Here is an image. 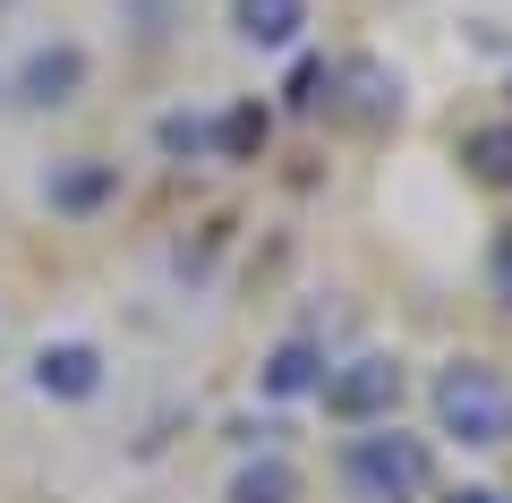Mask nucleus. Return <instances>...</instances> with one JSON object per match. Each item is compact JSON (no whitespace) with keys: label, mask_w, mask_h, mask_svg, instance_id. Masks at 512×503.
<instances>
[{"label":"nucleus","mask_w":512,"mask_h":503,"mask_svg":"<svg viewBox=\"0 0 512 503\" xmlns=\"http://www.w3.org/2000/svg\"><path fill=\"white\" fill-rule=\"evenodd\" d=\"M154 145H163L171 162H205L214 154V120H205V111H163V120H154Z\"/></svg>","instance_id":"f8f14e48"},{"label":"nucleus","mask_w":512,"mask_h":503,"mask_svg":"<svg viewBox=\"0 0 512 503\" xmlns=\"http://www.w3.org/2000/svg\"><path fill=\"white\" fill-rule=\"evenodd\" d=\"M453 503H504V495H487V486H461V495Z\"/></svg>","instance_id":"ddd939ff"},{"label":"nucleus","mask_w":512,"mask_h":503,"mask_svg":"<svg viewBox=\"0 0 512 503\" xmlns=\"http://www.w3.org/2000/svg\"><path fill=\"white\" fill-rule=\"evenodd\" d=\"M342 478L359 486L367 503H419L427 495V478H436V452H427V435H410V427H350V444H342Z\"/></svg>","instance_id":"f257e3e1"},{"label":"nucleus","mask_w":512,"mask_h":503,"mask_svg":"<svg viewBox=\"0 0 512 503\" xmlns=\"http://www.w3.org/2000/svg\"><path fill=\"white\" fill-rule=\"evenodd\" d=\"M265 137H274V111H265V103L214 111V162H256V154H265Z\"/></svg>","instance_id":"9d476101"},{"label":"nucleus","mask_w":512,"mask_h":503,"mask_svg":"<svg viewBox=\"0 0 512 503\" xmlns=\"http://www.w3.org/2000/svg\"><path fill=\"white\" fill-rule=\"evenodd\" d=\"M325 350L308 342V333H291V342H274L265 350V367H256V393L265 401H316V384H325Z\"/></svg>","instance_id":"423d86ee"},{"label":"nucleus","mask_w":512,"mask_h":503,"mask_svg":"<svg viewBox=\"0 0 512 503\" xmlns=\"http://www.w3.org/2000/svg\"><path fill=\"white\" fill-rule=\"evenodd\" d=\"M231 503H299V469L282 452H256L231 469Z\"/></svg>","instance_id":"9b49d317"},{"label":"nucleus","mask_w":512,"mask_h":503,"mask_svg":"<svg viewBox=\"0 0 512 503\" xmlns=\"http://www.w3.org/2000/svg\"><path fill=\"white\" fill-rule=\"evenodd\" d=\"M316 410H325L333 427H384V418L402 410V359H393V350H359V359L325 367Z\"/></svg>","instance_id":"7ed1b4c3"},{"label":"nucleus","mask_w":512,"mask_h":503,"mask_svg":"<svg viewBox=\"0 0 512 503\" xmlns=\"http://www.w3.org/2000/svg\"><path fill=\"white\" fill-rule=\"evenodd\" d=\"M111 188H120V162H103V154H69V162H52L43 205H52V214H94V205H111Z\"/></svg>","instance_id":"0eeeda50"},{"label":"nucleus","mask_w":512,"mask_h":503,"mask_svg":"<svg viewBox=\"0 0 512 503\" xmlns=\"http://www.w3.org/2000/svg\"><path fill=\"white\" fill-rule=\"evenodd\" d=\"M26 384H35L52 410L94 401V393H103V342H86V333H52V342L26 359Z\"/></svg>","instance_id":"20e7f679"},{"label":"nucleus","mask_w":512,"mask_h":503,"mask_svg":"<svg viewBox=\"0 0 512 503\" xmlns=\"http://www.w3.org/2000/svg\"><path fill=\"white\" fill-rule=\"evenodd\" d=\"M86 77H94L86 43L52 35V43H35V52L18 60V103H35V111H69L77 94H86Z\"/></svg>","instance_id":"39448f33"},{"label":"nucleus","mask_w":512,"mask_h":503,"mask_svg":"<svg viewBox=\"0 0 512 503\" xmlns=\"http://www.w3.org/2000/svg\"><path fill=\"white\" fill-rule=\"evenodd\" d=\"M436 435H453L461 452H495L512 435V393L487 359H453L436 376Z\"/></svg>","instance_id":"f03ea898"},{"label":"nucleus","mask_w":512,"mask_h":503,"mask_svg":"<svg viewBox=\"0 0 512 503\" xmlns=\"http://www.w3.org/2000/svg\"><path fill=\"white\" fill-rule=\"evenodd\" d=\"M461 171H470L478 188H512V120L461 128Z\"/></svg>","instance_id":"1a4fd4ad"},{"label":"nucleus","mask_w":512,"mask_h":503,"mask_svg":"<svg viewBox=\"0 0 512 503\" xmlns=\"http://www.w3.org/2000/svg\"><path fill=\"white\" fill-rule=\"evenodd\" d=\"M231 35L248 52H291L308 35V0H231Z\"/></svg>","instance_id":"6e6552de"}]
</instances>
